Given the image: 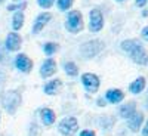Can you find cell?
I'll return each mask as SVG.
<instances>
[{
    "label": "cell",
    "mask_w": 148,
    "mask_h": 136,
    "mask_svg": "<svg viewBox=\"0 0 148 136\" xmlns=\"http://www.w3.org/2000/svg\"><path fill=\"white\" fill-rule=\"evenodd\" d=\"M120 47L125 51L130 59L133 61L135 64L138 65H147L148 64V53H147V49L135 39H127V40H123Z\"/></svg>",
    "instance_id": "6da1fadb"
},
{
    "label": "cell",
    "mask_w": 148,
    "mask_h": 136,
    "mask_svg": "<svg viewBox=\"0 0 148 136\" xmlns=\"http://www.w3.org/2000/svg\"><path fill=\"white\" fill-rule=\"evenodd\" d=\"M21 102H22V98H21V93L18 90H8L2 98L3 108L9 114H15L21 105Z\"/></svg>",
    "instance_id": "7a4b0ae2"
},
{
    "label": "cell",
    "mask_w": 148,
    "mask_h": 136,
    "mask_svg": "<svg viewBox=\"0 0 148 136\" xmlns=\"http://www.w3.org/2000/svg\"><path fill=\"white\" fill-rule=\"evenodd\" d=\"M65 28L67 31L77 34L83 30V16L80 10H70L65 18Z\"/></svg>",
    "instance_id": "3957f363"
},
{
    "label": "cell",
    "mask_w": 148,
    "mask_h": 136,
    "mask_svg": "<svg viewBox=\"0 0 148 136\" xmlns=\"http://www.w3.org/2000/svg\"><path fill=\"white\" fill-rule=\"evenodd\" d=\"M104 47H105V44L101 40H98V39L96 40H89V42H86L80 46V53L84 59H90V58H95Z\"/></svg>",
    "instance_id": "277c9868"
},
{
    "label": "cell",
    "mask_w": 148,
    "mask_h": 136,
    "mask_svg": "<svg viewBox=\"0 0 148 136\" xmlns=\"http://www.w3.org/2000/svg\"><path fill=\"white\" fill-rule=\"evenodd\" d=\"M58 129L64 136H73L79 129V123L74 117H65L59 121Z\"/></svg>",
    "instance_id": "5b68a950"
},
{
    "label": "cell",
    "mask_w": 148,
    "mask_h": 136,
    "mask_svg": "<svg viewBox=\"0 0 148 136\" xmlns=\"http://www.w3.org/2000/svg\"><path fill=\"white\" fill-rule=\"evenodd\" d=\"M104 28V15L99 9H92L89 14V30L92 33H99Z\"/></svg>",
    "instance_id": "8992f818"
},
{
    "label": "cell",
    "mask_w": 148,
    "mask_h": 136,
    "mask_svg": "<svg viewBox=\"0 0 148 136\" xmlns=\"http://www.w3.org/2000/svg\"><path fill=\"white\" fill-rule=\"evenodd\" d=\"M82 83L84 86V89L86 92H89V93H95L98 89H99V77L96 76V74L93 72H84L82 74Z\"/></svg>",
    "instance_id": "52a82bcc"
},
{
    "label": "cell",
    "mask_w": 148,
    "mask_h": 136,
    "mask_svg": "<svg viewBox=\"0 0 148 136\" xmlns=\"http://www.w3.org/2000/svg\"><path fill=\"white\" fill-rule=\"evenodd\" d=\"M21 44H22V39L21 36L14 31V33H9L6 36V40H5V46L8 49V52H16L21 49Z\"/></svg>",
    "instance_id": "ba28073f"
},
{
    "label": "cell",
    "mask_w": 148,
    "mask_h": 136,
    "mask_svg": "<svg viewBox=\"0 0 148 136\" xmlns=\"http://www.w3.org/2000/svg\"><path fill=\"white\" fill-rule=\"evenodd\" d=\"M52 19V14H49V12H42L40 15H37L34 24H33V28H31V33L33 34H39L46 25L47 22Z\"/></svg>",
    "instance_id": "9c48e42d"
},
{
    "label": "cell",
    "mask_w": 148,
    "mask_h": 136,
    "mask_svg": "<svg viewBox=\"0 0 148 136\" xmlns=\"http://www.w3.org/2000/svg\"><path fill=\"white\" fill-rule=\"evenodd\" d=\"M15 67L16 70H19L21 72H30L33 70V61L24 53H19L16 55L15 58Z\"/></svg>",
    "instance_id": "30bf717a"
},
{
    "label": "cell",
    "mask_w": 148,
    "mask_h": 136,
    "mask_svg": "<svg viewBox=\"0 0 148 136\" xmlns=\"http://www.w3.org/2000/svg\"><path fill=\"white\" fill-rule=\"evenodd\" d=\"M56 62L52 59V58H47L45 62L42 64V67H40V76L43 77V79H47V77H52L53 74L56 72Z\"/></svg>",
    "instance_id": "8fae6325"
},
{
    "label": "cell",
    "mask_w": 148,
    "mask_h": 136,
    "mask_svg": "<svg viewBox=\"0 0 148 136\" xmlns=\"http://www.w3.org/2000/svg\"><path fill=\"white\" fill-rule=\"evenodd\" d=\"M142 123H144V114L142 113H135L130 118H127V127L132 132H139Z\"/></svg>",
    "instance_id": "7c38bea8"
},
{
    "label": "cell",
    "mask_w": 148,
    "mask_h": 136,
    "mask_svg": "<svg viewBox=\"0 0 148 136\" xmlns=\"http://www.w3.org/2000/svg\"><path fill=\"white\" fill-rule=\"evenodd\" d=\"M135 113H136V102L135 101H129L127 104L121 105L120 111H119V114H120L121 118H130Z\"/></svg>",
    "instance_id": "4fadbf2b"
},
{
    "label": "cell",
    "mask_w": 148,
    "mask_h": 136,
    "mask_svg": "<svg viewBox=\"0 0 148 136\" xmlns=\"http://www.w3.org/2000/svg\"><path fill=\"white\" fill-rule=\"evenodd\" d=\"M61 87H62V81H61L59 79H56V80H52V81L46 83V84H45V87H43V90H45L46 95L53 96V95L59 93Z\"/></svg>",
    "instance_id": "5bb4252c"
},
{
    "label": "cell",
    "mask_w": 148,
    "mask_h": 136,
    "mask_svg": "<svg viewBox=\"0 0 148 136\" xmlns=\"http://www.w3.org/2000/svg\"><path fill=\"white\" fill-rule=\"evenodd\" d=\"M105 99L111 104H120L123 99H125V93H123L120 89H110L105 93Z\"/></svg>",
    "instance_id": "9a60e30c"
},
{
    "label": "cell",
    "mask_w": 148,
    "mask_h": 136,
    "mask_svg": "<svg viewBox=\"0 0 148 136\" xmlns=\"http://www.w3.org/2000/svg\"><path fill=\"white\" fill-rule=\"evenodd\" d=\"M40 118L43 121L45 126H52L55 123V113L51 109V108H42L40 109Z\"/></svg>",
    "instance_id": "2e32d148"
},
{
    "label": "cell",
    "mask_w": 148,
    "mask_h": 136,
    "mask_svg": "<svg viewBox=\"0 0 148 136\" xmlns=\"http://www.w3.org/2000/svg\"><path fill=\"white\" fill-rule=\"evenodd\" d=\"M145 89V79L144 77H138L136 80H133L129 86V92L133 95H138Z\"/></svg>",
    "instance_id": "e0dca14e"
},
{
    "label": "cell",
    "mask_w": 148,
    "mask_h": 136,
    "mask_svg": "<svg viewBox=\"0 0 148 136\" xmlns=\"http://www.w3.org/2000/svg\"><path fill=\"white\" fill-rule=\"evenodd\" d=\"M24 21H25V16H24V12L19 10V12H15L14 16H12V28L15 31L21 30L22 25H24Z\"/></svg>",
    "instance_id": "ac0fdd59"
},
{
    "label": "cell",
    "mask_w": 148,
    "mask_h": 136,
    "mask_svg": "<svg viewBox=\"0 0 148 136\" xmlns=\"http://www.w3.org/2000/svg\"><path fill=\"white\" fill-rule=\"evenodd\" d=\"M64 71L68 74L70 77H77L79 76V68H77V65L74 62H71V61H68V62L64 64Z\"/></svg>",
    "instance_id": "d6986e66"
},
{
    "label": "cell",
    "mask_w": 148,
    "mask_h": 136,
    "mask_svg": "<svg viewBox=\"0 0 148 136\" xmlns=\"http://www.w3.org/2000/svg\"><path fill=\"white\" fill-rule=\"evenodd\" d=\"M58 49H59V46H58L56 43H53V42H49V43H45V44H43V52H45L47 56L53 55Z\"/></svg>",
    "instance_id": "ffe728a7"
},
{
    "label": "cell",
    "mask_w": 148,
    "mask_h": 136,
    "mask_svg": "<svg viewBox=\"0 0 148 136\" xmlns=\"http://www.w3.org/2000/svg\"><path fill=\"white\" fill-rule=\"evenodd\" d=\"M74 3V0H56V5L59 10H68Z\"/></svg>",
    "instance_id": "44dd1931"
},
{
    "label": "cell",
    "mask_w": 148,
    "mask_h": 136,
    "mask_svg": "<svg viewBox=\"0 0 148 136\" xmlns=\"http://www.w3.org/2000/svg\"><path fill=\"white\" fill-rule=\"evenodd\" d=\"M27 8V2L25 0H22L19 3H15V5H9L8 6V10H12V12H19V10H24Z\"/></svg>",
    "instance_id": "7402d4cb"
},
{
    "label": "cell",
    "mask_w": 148,
    "mask_h": 136,
    "mask_svg": "<svg viewBox=\"0 0 148 136\" xmlns=\"http://www.w3.org/2000/svg\"><path fill=\"white\" fill-rule=\"evenodd\" d=\"M37 3H39V6L43 8V9H49V8H52L55 0H37Z\"/></svg>",
    "instance_id": "603a6c76"
},
{
    "label": "cell",
    "mask_w": 148,
    "mask_h": 136,
    "mask_svg": "<svg viewBox=\"0 0 148 136\" xmlns=\"http://www.w3.org/2000/svg\"><path fill=\"white\" fill-rule=\"evenodd\" d=\"M6 46L5 44H0V62L2 64H5L6 62Z\"/></svg>",
    "instance_id": "cb8c5ba5"
},
{
    "label": "cell",
    "mask_w": 148,
    "mask_h": 136,
    "mask_svg": "<svg viewBox=\"0 0 148 136\" xmlns=\"http://www.w3.org/2000/svg\"><path fill=\"white\" fill-rule=\"evenodd\" d=\"M79 136H96L93 130H82Z\"/></svg>",
    "instance_id": "d4e9b609"
},
{
    "label": "cell",
    "mask_w": 148,
    "mask_h": 136,
    "mask_svg": "<svg viewBox=\"0 0 148 136\" xmlns=\"http://www.w3.org/2000/svg\"><path fill=\"white\" fill-rule=\"evenodd\" d=\"M141 36H142V39H144L145 42H148V25L142 28V31H141Z\"/></svg>",
    "instance_id": "484cf974"
},
{
    "label": "cell",
    "mask_w": 148,
    "mask_h": 136,
    "mask_svg": "<svg viewBox=\"0 0 148 136\" xmlns=\"http://www.w3.org/2000/svg\"><path fill=\"white\" fill-rule=\"evenodd\" d=\"M147 2H148V0H135V3H136L138 8H144L147 5Z\"/></svg>",
    "instance_id": "4316f807"
},
{
    "label": "cell",
    "mask_w": 148,
    "mask_h": 136,
    "mask_svg": "<svg viewBox=\"0 0 148 136\" xmlns=\"http://www.w3.org/2000/svg\"><path fill=\"white\" fill-rule=\"evenodd\" d=\"M5 79H6V76H5V72L0 70V87H2V86L5 84Z\"/></svg>",
    "instance_id": "83f0119b"
},
{
    "label": "cell",
    "mask_w": 148,
    "mask_h": 136,
    "mask_svg": "<svg viewBox=\"0 0 148 136\" xmlns=\"http://www.w3.org/2000/svg\"><path fill=\"white\" fill-rule=\"evenodd\" d=\"M105 101H107V99H104V98H99V99H98V107H105V105H107Z\"/></svg>",
    "instance_id": "f1b7e54d"
},
{
    "label": "cell",
    "mask_w": 148,
    "mask_h": 136,
    "mask_svg": "<svg viewBox=\"0 0 148 136\" xmlns=\"http://www.w3.org/2000/svg\"><path fill=\"white\" fill-rule=\"evenodd\" d=\"M142 136H148V120H147L145 126H144V129H142Z\"/></svg>",
    "instance_id": "f546056e"
},
{
    "label": "cell",
    "mask_w": 148,
    "mask_h": 136,
    "mask_svg": "<svg viewBox=\"0 0 148 136\" xmlns=\"http://www.w3.org/2000/svg\"><path fill=\"white\" fill-rule=\"evenodd\" d=\"M3 2H5V0H0V5H2V3H3Z\"/></svg>",
    "instance_id": "4dcf8cb0"
},
{
    "label": "cell",
    "mask_w": 148,
    "mask_h": 136,
    "mask_svg": "<svg viewBox=\"0 0 148 136\" xmlns=\"http://www.w3.org/2000/svg\"><path fill=\"white\" fill-rule=\"evenodd\" d=\"M14 2H22V0H14Z\"/></svg>",
    "instance_id": "1f68e13d"
},
{
    "label": "cell",
    "mask_w": 148,
    "mask_h": 136,
    "mask_svg": "<svg viewBox=\"0 0 148 136\" xmlns=\"http://www.w3.org/2000/svg\"><path fill=\"white\" fill-rule=\"evenodd\" d=\"M117 2H125V0H117Z\"/></svg>",
    "instance_id": "d6a6232c"
},
{
    "label": "cell",
    "mask_w": 148,
    "mask_h": 136,
    "mask_svg": "<svg viewBox=\"0 0 148 136\" xmlns=\"http://www.w3.org/2000/svg\"><path fill=\"white\" fill-rule=\"evenodd\" d=\"M147 108H148V99H147Z\"/></svg>",
    "instance_id": "836d02e7"
}]
</instances>
